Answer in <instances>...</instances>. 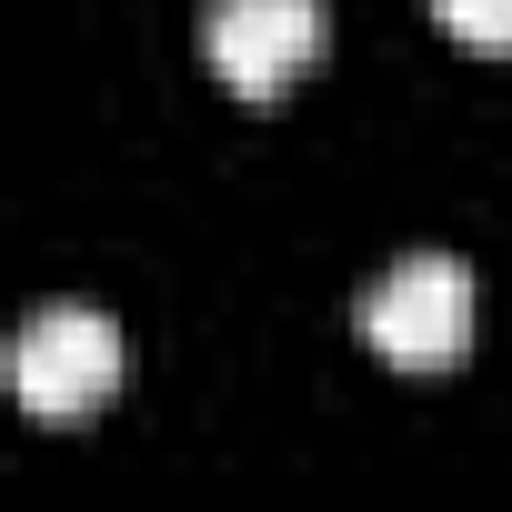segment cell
Here are the masks:
<instances>
[{
  "mask_svg": "<svg viewBox=\"0 0 512 512\" xmlns=\"http://www.w3.org/2000/svg\"><path fill=\"white\" fill-rule=\"evenodd\" d=\"M362 342L392 362V372H452L472 352V272L442 262V251H412L392 262L362 302Z\"/></svg>",
  "mask_w": 512,
  "mask_h": 512,
  "instance_id": "cell-1",
  "label": "cell"
},
{
  "mask_svg": "<svg viewBox=\"0 0 512 512\" xmlns=\"http://www.w3.org/2000/svg\"><path fill=\"white\" fill-rule=\"evenodd\" d=\"M111 382H121V332L101 312H81V302L41 312L11 342V392H21L31 422H81V412L111 402Z\"/></svg>",
  "mask_w": 512,
  "mask_h": 512,
  "instance_id": "cell-2",
  "label": "cell"
},
{
  "mask_svg": "<svg viewBox=\"0 0 512 512\" xmlns=\"http://www.w3.org/2000/svg\"><path fill=\"white\" fill-rule=\"evenodd\" d=\"M201 51L231 101H282L322 61V0H211Z\"/></svg>",
  "mask_w": 512,
  "mask_h": 512,
  "instance_id": "cell-3",
  "label": "cell"
},
{
  "mask_svg": "<svg viewBox=\"0 0 512 512\" xmlns=\"http://www.w3.org/2000/svg\"><path fill=\"white\" fill-rule=\"evenodd\" d=\"M432 21H442L462 51H492V61L512 51V0H432Z\"/></svg>",
  "mask_w": 512,
  "mask_h": 512,
  "instance_id": "cell-4",
  "label": "cell"
}]
</instances>
